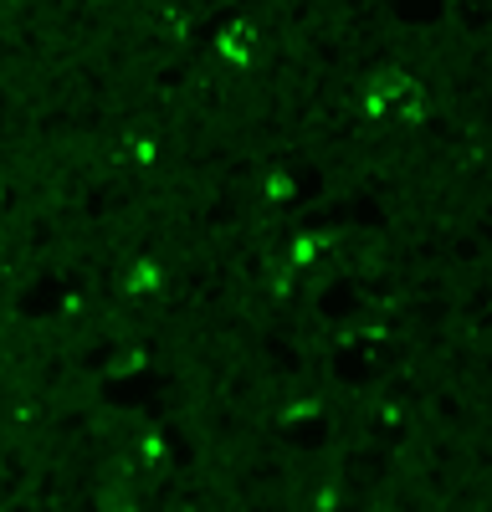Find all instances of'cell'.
<instances>
[{
  "instance_id": "6da1fadb",
  "label": "cell",
  "mask_w": 492,
  "mask_h": 512,
  "mask_svg": "<svg viewBox=\"0 0 492 512\" xmlns=\"http://www.w3.org/2000/svg\"><path fill=\"white\" fill-rule=\"evenodd\" d=\"M216 57H221L231 72L257 67V26H246V21L221 26V31H216Z\"/></svg>"
},
{
  "instance_id": "7a4b0ae2",
  "label": "cell",
  "mask_w": 492,
  "mask_h": 512,
  "mask_svg": "<svg viewBox=\"0 0 492 512\" xmlns=\"http://www.w3.org/2000/svg\"><path fill=\"white\" fill-rule=\"evenodd\" d=\"M123 287H129L134 297H149V292H159V287H164V267H159V262H149V256H134L129 272H123Z\"/></svg>"
},
{
  "instance_id": "3957f363",
  "label": "cell",
  "mask_w": 492,
  "mask_h": 512,
  "mask_svg": "<svg viewBox=\"0 0 492 512\" xmlns=\"http://www.w3.org/2000/svg\"><path fill=\"white\" fill-rule=\"evenodd\" d=\"M262 200L267 205H293L298 200V175H293V169H267V175H262Z\"/></svg>"
},
{
  "instance_id": "277c9868",
  "label": "cell",
  "mask_w": 492,
  "mask_h": 512,
  "mask_svg": "<svg viewBox=\"0 0 492 512\" xmlns=\"http://www.w3.org/2000/svg\"><path fill=\"white\" fill-rule=\"evenodd\" d=\"M339 507H344V487H339V477L318 482V492H313V512H339Z\"/></svg>"
},
{
  "instance_id": "5b68a950",
  "label": "cell",
  "mask_w": 492,
  "mask_h": 512,
  "mask_svg": "<svg viewBox=\"0 0 492 512\" xmlns=\"http://www.w3.org/2000/svg\"><path fill=\"white\" fill-rule=\"evenodd\" d=\"M313 415H323V400H293L282 410V420H313Z\"/></svg>"
}]
</instances>
